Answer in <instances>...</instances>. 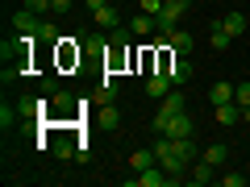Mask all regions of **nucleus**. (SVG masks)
Masks as SVG:
<instances>
[{
	"mask_svg": "<svg viewBox=\"0 0 250 187\" xmlns=\"http://www.w3.org/2000/svg\"><path fill=\"white\" fill-rule=\"evenodd\" d=\"M221 183L225 187H242V183H246V175H242V170H229V175H221Z\"/></svg>",
	"mask_w": 250,
	"mask_h": 187,
	"instance_id": "obj_23",
	"label": "nucleus"
},
{
	"mask_svg": "<svg viewBox=\"0 0 250 187\" xmlns=\"http://www.w3.org/2000/svg\"><path fill=\"white\" fill-rule=\"evenodd\" d=\"M25 9L38 13V17H46V13H54V4H50V0H25Z\"/></svg>",
	"mask_w": 250,
	"mask_h": 187,
	"instance_id": "obj_22",
	"label": "nucleus"
},
{
	"mask_svg": "<svg viewBox=\"0 0 250 187\" xmlns=\"http://www.w3.org/2000/svg\"><path fill=\"white\" fill-rule=\"evenodd\" d=\"M59 37H62L59 29H54L50 21H42V29H38V42H46V46H59Z\"/></svg>",
	"mask_w": 250,
	"mask_h": 187,
	"instance_id": "obj_18",
	"label": "nucleus"
},
{
	"mask_svg": "<svg viewBox=\"0 0 250 187\" xmlns=\"http://www.w3.org/2000/svg\"><path fill=\"white\" fill-rule=\"evenodd\" d=\"M163 4H171V9H179V13H188V4H192V0H163Z\"/></svg>",
	"mask_w": 250,
	"mask_h": 187,
	"instance_id": "obj_26",
	"label": "nucleus"
},
{
	"mask_svg": "<svg viewBox=\"0 0 250 187\" xmlns=\"http://www.w3.org/2000/svg\"><path fill=\"white\" fill-rule=\"evenodd\" d=\"M129 167H134V170H150V167H159V154H154V146H150V150H134V154H129Z\"/></svg>",
	"mask_w": 250,
	"mask_h": 187,
	"instance_id": "obj_10",
	"label": "nucleus"
},
{
	"mask_svg": "<svg viewBox=\"0 0 250 187\" xmlns=\"http://www.w3.org/2000/svg\"><path fill=\"white\" fill-rule=\"evenodd\" d=\"M229 42H233V37H229V29H225L221 21H217V25H208V46H213V50H225Z\"/></svg>",
	"mask_w": 250,
	"mask_h": 187,
	"instance_id": "obj_12",
	"label": "nucleus"
},
{
	"mask_svg": "<svg viewBox=\"0 0 250 187\" xmlns=\"http://www.w3.org/2000/svg\"><path fill=\"white\" fill-rule=\"evenodd\" d=\"M221 25L229 29V37H233V42H238V37L246 34V17H242V13H225V21H221Z\"/></svg>",
	"mask_w": 250,
	"mask_h": 187,
	"instance_id": "obj_16",
	"label": "nucleus"
},
{
	"mask_svg": "<svg viewBox=\"0 0 250 187\" xmlns=\"http://www.w3.org/2000/svg\"><path fill=\"white\" fill-rule=\"evenodd\" d=\"M167 79L175 83V88H184V83L192 79V62H188V54H175V58H171V67H167Z\"/></svg>",
	"mask_w": 250,
	"mask_h": 187,
	"instance_id": "obj_1",
	"label": "nucleus"
},
{
	"mask_svg": "<svg viewBox=\"0 0 250 187\" xmlns=\"http://www.w3.org/2000/svg\"><path fill=\"white\" fill-rule=\"evenodd\" d=\"M213 179H217V167H213V162H205V158L192 162V170H188V183L205 187V183H213Z\"/></svg>",
	"mask_w": 250,
	"mask_h": 187,
	"instance_id": "obj_3",
	"label": "nucleus"
},
{
	"mask_svg": "<svg viewBox=\"0 0 250 187\" xmlns=\"http://www.w3.org/2000/svg\"><path fill=\"white\" fill-rule=\"evenodd\" d=\"M117 121H121V116H117L113 100H108V104H100V108H96V125H100V129H117Z\"/></svg>",
	"mask_w": 250,
	"mask_h": 187,
	"instance_id": "obj_14",
	"label": "nucleus"
},
{
	"mask_svg": "<svg viewBox=\"0 0 250 187\" xmlns=\"http://www.w3.org/2000/svg\"><path fill=\"white\" fill-rule=\"evenodd\" d=\"M13 29H17V34H38V29H42V17L29 13V9H21L17 17H13Z\"/></svg>",
	"mask_w": 250,
	"mask_h": 187,
	"instance_id": "obj_6",
	"label": "nucleus"
},
{
	"mask_svg": "<svg viewBox=\"0 0 250 187\" xmlns=\"http://www.w3.org/2000/svg\"><path fill=\"white\" fill-rule=\"evenodd\" d=\"M129 29H134V37H150V34H159V25H154L150 13H138V17L129 21Z\"/></svg>",
	"mask_w": 250,
	"mask_h": 187,
	"instance_id": "obj_9",
	"label": "nucleus"
},
{
	"mask_svg": "<svg viewBox=\"0 0 250 187\" xmlns=\"http://www.w3.org/2000/svg\"><path fill=\"white\" fill-rule=\"evenodd\" d=\"M229 100H233V83L221 79V83H213V88H208V104H213V108H217V104H229Z\"/></svg>",
	"mask_w": 250,
	"mask_h": 187,
	"instance_id": "obj_11",
	"label": "nucleus"
},
{
	"mask_svg": "<svg viewBox=\"0 0 250 187\" xmlns=\"http://www.w3.org/2000/svg\"><path fill=\"white\" fill-rule=\"evenodd\" d=\"M205 162H213V167H225V158H229V150H225L221 142H213V146H205V154H200Z\"/></svg>",
	"mask_w": 250,
	"mask_h": 187,
	"instance_id": "obj_17",
	"label": "nucleus"
},
{
	"mask_svg": "<svg viewBox=\"0 0 250 187\" xmlns=\"http://www.w3.org/2000/svg\"><path fill=\"white\" fill-rule=\"evenodd\" d=\"M192 42H196V37L188 34V29H175V34L167 37V46H171V50H175V54H188V50H192Z\"/></svg>",
	"mask_w": 250,
	"mask_h": 187,
	"instance_id": "obj_13",
	"label": "nucleus"
},
{
	"mask_svg": "<svg viewBox=\"0 0 250 187\" xmlns=\"http://www.w3.org/2000/svg\"><path fill=\"white\" fill-rule=\"evenodd\" d=\"M134 187H167L171 183V175L163 167H150V170H138V179H129Z\"/></svg>",
	"mask_w": 250,
	"mask_h": 187,
	"instance_id": "obj_2",
	"label": "nucleus"
},
{
	"mask_svg": "<svg viewBox=\"0 0 250 187\" xmlns=\"http://www.w3.org/2000/svg\"><path fill=\"white\" fill-rule=\"evenodd\" d=\"M242 121H246V125H250V108H242Z\"/></svg>",
	"mask_w": 250,
	"mask_h": 187,
	"instance_id": "obj_28",
	"label": "nucleus"
},
{
	"mask_svg": "<svg viewBox=\"0 0 250 187\" xmlns=\"http://www.w3.org/2000/svg\"><path fill=\"white\" fill-rule=\"evenodd\" d=\"M104 4H108V0H88V9H92V13H96V9H104Z\"/></svg>",
	"mask_w": 250,
	"mask_h": 187,
	"instance_id": "obj_27",
	"label": "nucleus"
},
{
	"mask_svg": "<svg viewBox=\"0 0 250 187\" xmlns=\"http://www.w3.org/2000/svg\"><path fill=\"white\" fill-rule=\"evenodd\" d=\"M17 116H21V112H17V104H4V108H0V129H9Z\"/></svg>",
	"mask_w": 250,
	"mask_h": 187,
	"instance_id": "obj_21",
	"label": "nucleus"
},
{
	"mask_svg": "<svg viewBox=\"0 0 250 187\" xmlns=\"http://www.w3.org/2000/svg\"><path fill=\"white\" fill-rule=\"evenodd\" d=\"M142 13H150V17H159V13H163V0H142Z\"/></svg>",
	"mask_w": 250,
	"mask_h": 187,
	"instance_id": "obj_24",
	"label": "nucleus"
},
{
	"mask_svg": "<svg viewBox=\"0 0 250 187\" xmlns=\"http://www.w3.org/2000/svg\"><path fill=\"white\" fill-rule=\"evenodd\" d=\"M238 121H242V104H238V100H229V104H217V125L233 129Z\"/></svg>",
	"mask_w": 250,
	"mask_h": 187,
	"instance_id": "obj_7",
	"label": "nucleus"
},
{
	"mask_svg": "<svg viewBox=\"0 0 250 187\" xmlns=\"http://www.w3.org/2000/svg\"><path fill=\"white\" fill-rule=\"evenodd\" d=\"M233 100H238L242 108H250V79H242V83H233Z\"/></svg>",
	"mask_w": 250,
	"mask_h": 187,
	"instance_id": "obj_19",
	"label": "nucleus"
},
{
	"mask_svg": "<svg viewBox=\"0 0 250 187\" xmlns=\"http://www.w3.org/2000/svg\"><path fill=\"white\" fill-rule=\"evenodd\" d=\"M50 104L59 108V112H71V104H75V100H71V92H54V96H50Z\"/></svg>",
	"mask_w": 250,
	"mask_h": 187,
	"instance_id": "obj_20",
	"label": "nucleus"
},
{
	"mask_svg": "<svg viewBox=\"0 0 250 187\" xmlns=\"http://www.w3.org/2000/svg\"><path fill=\"white\" fill-rule=\"evenodd\" d=\"M171 88H175V83L167 79V71H154V75H146V96H150V100H163Z\"/></svg>",
	"mask_w": 250,
	"mask_h": 187,
	"instance_id": "obj_4",
	"label": "nucleus"
},
{
	"mask_svg": "<svg viewBox=\"0 0 250 187\" xmlns=\"http://www.w3.org/2000/svg\"><path fill=\"white\" fill-rule=\"evenodd\" d=\"M83 54H108V37L104 34H83Z\"/></svg>",
	"mask_w": 250,
	"mask_h": 187,
	"instance_id": "obj_15",
	"label": "nucleus"
},
{
	"mask_svg": "<svg viewBox=\"0 0 250 187\" xmlns=\"http://www.w3.org/2000/svg\"><path fill=\"white\" fill-rule=\"evenodd\" d=\"M96 25L113 34V29H121V13H117L113 4H104V9H96Z\"/></svg>",
	"mask_w": 250,
	"mask_h": 187,
	"instance_id": "obj_8",
	"label": "nucleus"
},
{
	"mask_svg": "<svg viewBox=\"0 0 250 187\" xmlns=\"http://www.w3.org/2000/svg\"><path fill=\"white\" fill-rule=\"evenodd\" d=\"M54 13H75V0H50Z\"/></svg>",
	"mask_w": 250,
	"mask_h": 187,
	"instance_id": "obj_25",
	"label": "nucleus"
},
{
	"mask_svg": "<svg viewBox=\"0 0 250 187\" xmlns=\"http://www.w3.org/2000/svg\"><path fill=\"white\" fill-rule=\"evenodd\" d=\"M184 108H188V100H184V92H179V88H171L167 96L159 100V116H175V112H184Z\"/></svg>",
	"mask_w": 250,
	"mask_h": 187,
	"instance_id": "obj_5",
	"label": "nucleus"
}]
</instances>
